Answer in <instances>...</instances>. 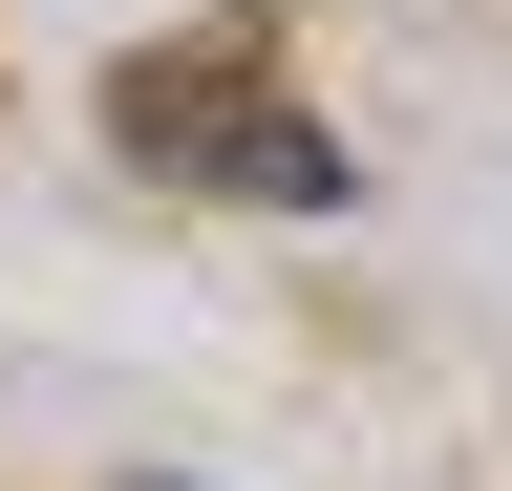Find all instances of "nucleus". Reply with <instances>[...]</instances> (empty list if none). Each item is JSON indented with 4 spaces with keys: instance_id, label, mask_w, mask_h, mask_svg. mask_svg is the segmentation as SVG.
<instances>
[{
    "instance_id": "1",
    "label": "nucleus",
    "mask_w": 512,
    "mask_h": 491,
    "mask_svg": "<svg viewBox=\"0 0 512 491\" xmlns=\"http://www.w3.org/2000/svg\"><path fill=\"white\" fill-rule=\"evenodd\" d=\"M107 150L171 171V193H235V214H342V193H363V150L320 129V107L256 86V22H235V43H150V65L107 86Z\"/></svg>"
},
{
    "instance_id": "2",
    "label": "nucleus",
    "mask_w": 512,
    "mask_h": 491,
    "mask_svg": "<svg viewBox=\"0 0 512 491\" xmlns=\"http://www.w3.org/2000/svg\"><path fill=\"white\" fill-rule=\"evenodd\" d=\"M150 491H192V470H150Z\"/></svg>"
}]
</instances>
